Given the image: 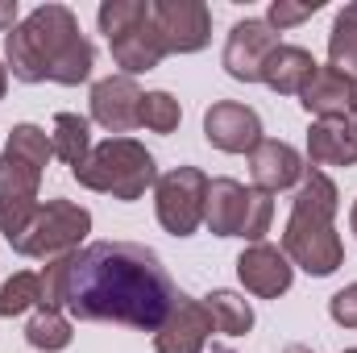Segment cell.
Returning <instances> with one entry per match:
<instances>
[{
  "label": "cell",
  "mask_w": 357,
  "mask_h": 353,
  "mask_svg": "<svg viewBox=\"0 0 357 353\" xmlns=\"http://www.w3.org/2000/svg\"><path fill=\"white\" fill-rule=\"evenodd\" d=\"M287 353H312V350H307V345H291Z\"/></svg>",
  "instance_id": "32"
},
{
  "label": "cell",
  "mask_w": 357,
  "mask_h": 353,
  "mask_svg": "<svg viewBox=\"0 0 357 353\" xmlns=\"http://www.w3.org/2000/svg\"><path fill=\"white\" fill-rule=\"evenodd\" d=\"M208 183L199 167H175L154 183V212L158 225L171 237H191L204 225V204H208Z\"/></svg>",
  "instance_id": "8"
},
{
  "label": "cell",
  "mask_w": 357,
  "mask_h": 353,
  "mask_svg": "<svg viewBox=\"0 0 357 353\" xmlns=\"http://www.w3.org/2000/svg\"><path fill=\"white\" fill-rule=\"evenodd\" d=\"M4 91H8V67L0 63V100H4Z\"/></svg>",
  "instance_id": "30"
},
{
  "label": "cell",
  "mask_w": 357,
  "mask_h": 353,
  "mask_svg": "<svg viewBox=\"0 0 357 353\" xmlns=\"http://www.w3.org/2000/svg\"><path fill=\"white\" fill-rule=\"evenodd\" d=\"M307 175V163L295 146L278 142V137H262L250 154V179L258 191H287V187H299V179Z\"/></svg>",
  "instance_id": "16"
},
{
  "label": "cell",
  "mask_w": 357,
  "mask_h": 353,
  "mask_svg": "<svg viewBox=\"0 0 357 353\" xmlns=\"http://www.w3.org/2000/svg\"><path fill=\"white\" fill-rule=\"evenodd\" d=\"M237 278L250 295L258 299H278L291 291L295 283V266L282 254V246H270V241H258V246H245V254L237 258Z\"/></svg>",
  "instance_id": "15"
},
{
  "label": "cell",
  "mask_w": 357,
  "mask_h": 353,
  "mask_svg": "<svg viewBox=\"0 0 357 353\" xmlns=\"http://www.w3.org/2000/svg\"><path fill=\"white\" fill-rule=\"evenodd\" d=\"M341 353H357V350H341Z\"/></svg>",
  "instance_id": "35"
},
{
  "label": "cell",
  "mask_w": 357,
  "mask_h": 353,
  "mask_svg": "<svg viewBox=\"0 0 357 353\" xmlns=\"http://www.w3.org/2000/svg\"><path fill=\"white\" fill-rule=\"evenodd\" d=\"M312 167H357V129L349 117H324L307 129Z\"/></svg>",
  "instance_id": "17"
},
{
  "label": "cell",
  "mask_w": 357,
  "mask_h": 353,
  "mask_svg": "<svg viewBox=\"0 0 357 353\" xmlns=\"http://www.w3.org/2000/svg\"><path fill=\"white\" fill-rule=\"evenodd\" d=\"M337 212H341V191H337V183L324 175V171L307 167V175L299 179V191H295V200H291V216L333 225Z\"/></svg>",
  "instance_id": "20"
},
{
  "label": "cell",
  "mask_w": 357,
  "mask_h": 353,
  "mask_svg": "<svg viewBox=\"0 0 357 353\" xmlns=\"http://www.w3.org/2000/svg\"><path fill=\"white\" fill-rule=\"evenodd\" d=\"M100 33L108 38L112 63L121 67V75H146L154 67H162L167 46L154 29V13L150 0H104L96 13Z\"/></svg>",
  "instance_id": "4"
},
{
  "label": "cell",
  "mask_w": 357,
  "mask_h": 353,
  "mask_svg": "<svg viewBox=\"0 0 357 353\" xmlns=\"http://www.w3.org/2000/svg\"><path fill=\"white\" fill-rule=\"evenodd\" d=\"M204 137H208V146H216L225 154H254V146L262 142V117L250 104L216 100L204 112Z\"/></svg>",
  "instance_id": "14"
},
{
  "label": "cell",
  "mask_w": 357,
  "mask_h": 353,
  "mask_svg": "<svg viewBox=\"0 0 357 353\" xmlns=\"http://www.w3.org/2000/svg\"><path fill=\"white\" fill-rule=\"evenodd\" d=\"M33 308H42V274L21 270V274H13V278L0 287V316L8 320V316L33 312Z\"/></svg>",
  "instance_id": "25"
},
{
  "label": "cell",
  "mask_w": 357,
  "mask_h": 353,
  "mask_svg": "<svg viewBox=\"0 0 357 353\" xmlns=\"http://www.w3.org/2000/svg\"><path fill=\"white\" fill-rule=\"evenodd\" d=\"M175 299L178 287L162 258L137 241H91L42 266V303L75 320L158 333Z\"/></svg>",
  "instance_id": "1"
},
{
  "label": "cell",
  "mask_w": 357,
  "mask_h": 353,
  "mask_svg": "<svg viewBox=\"0 0 357 353\" xmlns=\"http://www.w3.org/2000/svg\"><path fill=\"white\" fill-rule=\"evenodd\" d=\"M212 333H216V324H212L208 303L178 291L175 308L167 312V320H162L158 333H154V350L158 353H204V345H208Z\"/></svg>",
  "instance_id": "13"
},
{
  "label": "cell",
  "mask_w": 357,
  "mask_h": 353,
  "mask_svg": "<svg viewBox=\"0 0 357 353\" xmlns=\"http://www.w3.org/2000/svg\"><path fill=\"white\" fill-rule=\"evenodd\" d=\"M349 121H354V129H357V100H354V108H349Z\"/></svg>",
  "instance_id": "33"
},
{
  "label": "cell",
  "mask_w": 357,
  "mask_h": 353,
  "mask_svg": "<svg viewBox=\"0 0 357 353\" xmlns=\"http://www.w3.org/2000/svg\"><path fill=\"white\" fill-rule=\"evenodd\" d=\"M328 67H337L341 75H349L357 84V0H349L328 33Z\"/></svg>",
  "instance_id": "24"
},
{
  "label": "cell",
  "mask_w": 357,
  "mask_h": 353,
  "mask_svg": "<svg viewBox=\"0 0 357 353\" xmlns=\"http://www.w3.org/2000/svg\"><path fill=\"white\" fill-rule=\"evenodd\" d=\"M282 254L291 266H299L312 278H328L337 274V266L345 262V246L341 233L324 220H303V216H287L282 225Z\"/></svg>",
  "instance_id": "9"
},
{
  "label": "cell",
  "mask_w": 357,
  "mask_h": 353,
  "mask_svg": "<svg viewBox=\"0 0 357 353\" xmlns=\"http://www.w3.org/2000/svg\"><path fill=\"white\" fill-rule=\"evenodd\" d=\"M274 220V200L258 187H245L237 179L220 175L208 183V204H204V225L216 237H245L250 246H258L270 233Z\"/></svg>",
  "instance_id": "5"
},
{
  "label": "cell",
  "mask_w": 357,
  "mask_h": 353,
  "mask_svg": "<svg viewBox=\"0 0 357 353\" xmlns=\"http://www.w3.org/2000/svg\"><path fill=\"white\" fill-rule=\"evenodd\" d=\"M4 67L17 84H63L79 88L91 80L96 50L67 4H38L13 33H4Z\"/></svg>",
  "instance_id": "2"
},
{
  "label": "cell",
  "mask_w": 357,
  "mask_h": 353,
  "mask_svg": "<svg viewBox=\"0 0 357 353\" xmlns=\"http://www.w3.org/2000/svg\"><path fill=\"white\" fill-rule=\"evenodd\" d=\"M178 121H183V108L171 91H146L142 100V125L150 133H175Z\"/></svg>",
  "instance_id": "26"
},
{
  "label": "cell",
  "mask_w": 357,
  "mask_h": 353,
  "mask_svg": "<svg viewBox=\"0 0 357 353\" xmlns=\"http://www.w3.org/2000/svg\"><path fill=\"white\" fill-rule=\"evenodd\" d=\"M316 59H312V50H303V46H278L274 54L266 59V67H262V84L270 91H278V96H299V91L307 88V80L316 75Z\"/></svg>",
  "instance_id": "19"
},
{
  "label": "cell",
  "mask_w": 357,
  "mask_h": 353,
  "mask_svg": "<svg viewBox=\"0 0 357 353\" xmlns=\"http://www.w3.org/2000/svg\"><path fill=\"white\" fill-rule=\"evenodd\" d=\"M324 4L320 0H303V4H295V0H274L266 8V25L274 33H282V29H291V25H303L307 17H316Z\"/></svg>",
  "instance_id": "27"
},
{
  "label": "cell",
  "mask_w": 357,
  "mask_h": 353,
  "mask_svg": "<svg viewBox=\"0 0 357 353\" xmlns=\"http://www.w3.org/2000/svg\"><path fill=\"white\" fill-rule=\"evenodd\" d=\"M71 179L88 191L133 204L158 183V163L137 137H104L100 146H91L88 163L71 171Z\"/></svg>",
  "instance_id": "3"
},
{
  "label": "cell",
  "mask_w": 357,
  "mask_h": 353,
  "mask_svg": "<svg viewBox=\"0 0 357 353\" xmlns=\"http://www.w3.org/2000/svg\"><path fill=\"white\" fill-rule=\"evenodd\" d=\"M357 100V84L349 75H341L337 67H316V75L307 80V88L299 91V104L307 117L324 121V117H349Z\"/></svg>",
  "instance_id": "18"
},
{
  "label": "cell",
  "mask_w": 357,
  "mask_h": 353,
  "mask_svg": "<svg viewBox=\"0 0 357 353\" xmlns=\"http://www.w3.org/2000/svg\"><path fill=\"white\" fill-rule=\"evenodd\" d=\"M71 316L63 312V308H33V316H29V324H25V341L33 345V350L42 353H63L71 345Z\"/></svg>",
  "instance_id": "22"
},
{
  "label": "cell",
  "mask_w": 357,
  "mask_h": 353,
  "mask_svg": "<svg viewBox=\"0 0 357 353\" xmlns=\"http://www.w3.org/2000/svg\"><path fill=\"white\" fill-rule=\"evenodd\" d=\"M212 353H237V350H225V345H220V350H212Z\"/></svg>",
  "instance_id": "34"
},
{
  "label": "cell",
  "mask_w": 357,
  "mask_h": 353,
  "mask_svg": "<svg viewBox=\"0 0 357 353\" xmlns=\"http://www.w3.org/2000/svg\"><path fill=\"white\" fill-rule=\"evenodd\" d=\"M142 100H146V91L137 88V80L108 75V80L91 84V121L100 129H108V137H125L129 129L142 125Z\"/></svg>",
  "instance_id": "12"
},
{
  "label": "cell",
  "mask_w": 357,
  "mask_h": 353,
  "mask_svg": "<svg viewBox=\"0 0 357 353\" xmlns=\"http://www.w3.org/2000/svg\"><path fill=\"white\" fill-rule=\"evenodd\" d=\"M91 233V212L84 204H71V200H46L38 208V216L29 220V229L13 241V250L21 258H63V254H75L84 246V237Z\"/></svg>",
  "instance_id": "6"
},
{
  "label": "cell",
  "mask_w": 357,
  "mask_h": 353,
  "mask_svg": "<svg viewBox=\"0 0 357 353\" xmlns=\"http://www.w3.org/2000/svg\"><path fill=\"white\" fill-rule=\"evenodd\" d=\"M50 158H54V146L42 125H29V121L13 125L4 154H0V200L38 204V187H42Z\"/></svg>",
  "instance_id": "7"
},
{
  "label": "cell",
  "mask_w": 357,
  "mask_h": 353,
  "mask_svg": "<svg viewBox=\"0 0 357 353\" xmlns=\"http://www.w3.org/2000/svg\"><path fill=\"white\" fill-rule=\"evenodd\" d=\"M278 33L266 25V17H245L229 29V42H225V71L237 80V84H262V67L266 59L278 50Z\"/></svg>",
  "instance_id": "11"
},
{
  "label": "cell",
  "mask_w": 357,
  "mask_h": 353,
  "mask_svg": "<svg viewBox=\"0 0 357 353\" xmlns=\"http://www.w3.org/2000/svg\"><path fill=\"white\" fill-rule=\"evenodd\" d=\"M167 54H199L212 42V8L204 0H150Z\"/></svg>",
  "instance_id": "10"
},
{
  "label": "cell",
  "mask_w": 357,
  "mask_h": 353,
  "mask_svg": "<svg viewBox=\"0 0 357 353\" xmlns=\"http://www.w3.org/2000/svg\"><path fill=\"white\" fill-rule=\"evenodd\" d=\"M50 146H54V158H63L71 171L84 167L91 154V121L79 117V112H54Z\"/></svg>",
  "instance_id": "21"
},
{
  "label": "cell",
  "mask_w": 357,
  "mask_h": 353,
  "mask_svg": "<svg viewBox=\"0 0 357 353\" xmlns=\"http://www.w3.org/2000/svg\"><path fill=\"white\" fill-rule=\"evenodd\" d=\"M349 225H354V233H357V200H354V212H349Z\"/></svg>",
  "instance_id": "31"
},
{
  "label": "cell",
  "mask_w": 357,
  "mask_h": 353,
  "mask_svg": "<svg viewBox=\"0 0 357 353\" xmlns=\"http://www.w3.org/2000/svg\"><path fill=\"white\" fill-rule=\"evenodd\" d=\"M204 303H208V312H212L216 333H225V337H245V333L254 329V308H250L245 295L220 287V291H208Z\"/></svg>",
  "instance_id": "23"
},
{
  "label": "cell",
  "mask_w": 357,
  "mask_h": 353,
  "mask_svg": "<svg viewBox=\"0 0 357 353\" xmlns=\"http://www.w3.org/2000/svg\"><path fill=\"white\" fill-rule=\"evenodd\" d=\"M328 316H333L341 329H357V283L341 287V291L328 299Z\"/></svg>",
  "instance_id": "28"
},
{
  "label": "cell",
  "mask_w": 357,
  "mask_h": 353,
  "mask_svg": "<svg viewBox=\"0 0 357 353\" xmlns=\"http://www.w3.org/2000/svg\"><path fill=\"white\" fill-rule=\"evenodd\" d=\"M17 17H21L17 0H0V33H13L17 29Z\"/></svg>",
  "instance_id": "29"
}]
</instances>
